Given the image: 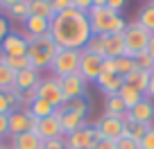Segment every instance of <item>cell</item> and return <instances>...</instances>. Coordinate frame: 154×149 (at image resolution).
Segmentation results:
<instances>
[{
    "label": "cell",
    "instance_id": "11",
    "mask_svg": "<svg viewBox=\"0 0 154 149\" xmlns=\"http://www.w3.org/2000/svg\"><path fill=\"white\" fill-rule=\"evenodd\" d=\"M27 48H29V43L25 41L23 34L9 32L5 36V41L0 43V54L2 57H27Z\"/></svg>",
    "mask_w": 154,
    "mask_h": 149
},
{
    "label": "cell",
    "instance_id": "7",
    "mask_svg": "<svg viewBox=\"0 0 154 149\" xmlns=\"http://www.w3.org/2000/svg\"><path fill=\"white\" fill-rule=\"evenodd\" d=\"M36 91H38V97L45 100V102H50L54 109H61V106L66 104V97H63L61 84H59L57 77H43L38 82Z\"/></svg>",
    "mask_w": 154,
    "mask_h": 149
},
{
    "label": "cell",
    "instance_id": "2",
    "mask_svg": "<svg viewBox=\"0 0 154 149\" xmlns=\"http://www.w3.org/2000/svg\"><path fill=\"white\" fill-rule=\"evenodd\" d=\"M88 23H91V32L95 36H106V34H122L127 29V20L122 18L118 11L111 7H91L86 11Z\"/></svg>",
    "mask_w": 154,
    "mask_h": 149
},
{
    "label": "cell",
    "instance_id": "32",
    "mask_svg": "<svg viewBox=\"0 0 154 149\" xmlns=\"http://www.w3.org/2000/svg\"><path fill=\"white\" fill-rule=\"evenodd\" d=\"M7 16H9V18L20 20V23H25V20L29 18V5H27V0H25V2H20V5L9 7V9H7Z\"/></svg>",
    "mask_w": 154,
    "mask_h": 149
},
{
    "label": "cell",
    "instance_id": "5",
    "mask_svg": "<svg viewBox=\"0 0 154 149\" xmlns=\"http://www.w3.org/2000/svg\"><path fill=\"white\" fill-rule=\"evenodd\" d=\"M79 52L82 50H59L54 54L52 63H50V72L57 79L61 77H70L79 72Z\"/></svg>",
    "mask_w": 154,
    "mask_h": 149
},
{
    "label": "cell",
    "instance_id": "42",
    "mask_svg": "<svg viewBox=\"0 0 154 149\" xmlns=\"http://www.w3.org/2000/svg\"><path fill=\"white\" fill-rule=\"evenodd\" d=\"M93 149H118V145H116V140L102 138V140H95V147Z\"/></svg>",
    "mask_w": 154,
    "mask_h": 149
},
{
    "label": "cell",
    "instance_id": "27",
    "mask_svg": "<svg viewBox=\"0 0 154 149\" xmlns=\"http://www.w3.org/2000/svg\"><path fill=\"white\" fill-rule=\"evenodd\" d=\"M104 113L111 115V118H120V120L127 118V109H125V104H122V100L118 95L106 97V111H104Z\"/></svg>",
    "mask_w": 154,
    "mask_h": 149
},
{
    "label": "cell",
    "instance_id": "36",
    "mask_svg": "<svg viewBox=\"0 0 154 149\" xmlns=\"http://www.w3.org/2000/svg\"><path fill=\"white\" fill-rule=\"evenodd\" d=\"M116 145H118V149H140V142H136L129 136H122L120 140H116Z\"/></svg>",
    "mask_w": 154,
    "mask_h": 149
},
{
    "label": "cell",
    "instance_id": "33",
    "mask_svg": "<svg viewBox=\"0 0 154 149\" xmlns=\"http://www.w3.org/2000/svg\"><path fill=\"white\" fill-rule=\"evenodd\" d=\"M86 52H91V54H97V57H102L104 59V36H95L93 34L91 36V41L86 43Z\"/></svg>",
    "mask_w": 154,
    "mask_h": 149
},
{
    "label": "cell",
    "instance_id": "25",
    "mask_svg": "<svg viewBox=\"0 0 154 149\" xmlns=\"http://www.w3.org/2000/svg\"><path fill=\"white\" fill-rule=\"evenodd\" d=\"M136 23H138L143 29H147L149 34H154V2H147V5L140 7Z\"/></svg>",
    "mask_w": 154,
    "mask_h": 149
},
{
    "label": "cell",
    "instance_id": "10",
    "mask_svg": "<svg viewBox=\"0 0 154 149\" xmlns=\"http://www.w3.org/2000/svg\"><path fill=\"white\" fill-rule=\"evenodd\" d=\"M102 61H104L102 57L91 54V52H86V50L79 52V75L84 77L86 84L97 82V77H100V72H102Z\"/></svg>",
    "mask_w": 154,
    "mask_h": 149
},
{
    "label": "cell",
    "instance_id": "6",
    "mask_svg": "<svg viewBox=\"0 0 154 149\" xmlns=\"http://www.w3.org/2000/svg\"><path fill=\"white\" fill-rule=\"evenodd\" d=\"M95 138L102 140H120L122 136H127V127H125V120H120V118H111V115H102L100 120L95 122Z\"/></svg>",
    "mask_w": 154,
    "mask_h": 149
},
{
    "label": "cell",
    "instance_id": "21",
    "mask_svg": "<svg viewBox=\"0 0 154 149\" xmlns=\"http://www.w3.org/2000/svg\"><path fill=\"white\" fill-rule=\"evenodd\" d=\"M125 84H127V86H131V88H136L138 93H143V95H145V93H147V84H149V72L134 68V70L125 77Z\"/></svg>",
    "mask_w": 154,
    "mask_h": 149
},
{
    "label": "cell",
    "instance_id": "23",
    "mask_svg": "<svg viewBox=\"0 0 154 149\" xmlns=\"http://www.w3.org/2000/svg\"><path fill=\"white\" fill-rule=\"evenodd\" d=\"M27 5H29V16H38L45 20L54 18V9L50 0H27Z\"/></svg>",
    "mask_w": 154,
    "mask_h": 149
},
{
    "label": "cell",
    "instance_id": "31",
    "mask_svg": "<svg viewBox=\"0 0 154 149\" xmlns=\"http://www.w3.org/2000/svg\"><path fill=\"white\" fill-rule=\"evenodd\" d=\"M113 63H116V75H120L122 79L136 68V63H134L131 57H118V59H113Z\"/></svg>",
    "mask_w": 154,
    "mask_h": 149
},
{
    "label": "cell",
    "instance_id": "51",
    "mask_svg": "<svg viewBox=\"0 0 154 149\" xmlns=\"http://www.w3.org/2000/svg\"><path fill=\"white\" fill-rule=\"evenodd\" d=\"M149 2H154V0H149Z\"/></svg>",
    "mask_w": 154,
    "mask_h": 149
},
{
    "label": "cell",
    "instance_id": "14",
    "mask_svg": "<svg viewBox=\"0 0 154 149\" xmlns=\"http://www.w3.org/2000/svg\"><path fill=\"white\" fill-rule=\"evenodd\" d=\"M127 118L140 122V124L152 127V120H154V100H149L147 95H143V100H140L134 109L127 111Z\"/></svg>",
    "mask_w": 154,
    "mask_h": 149
},
{
    "label": "cell",
    "instance_id": "34",
    "mask_svg": "<svg viewBox=\"0 0 154 149\" xmlns=\"http://www.w3.org/2000/svg\"><path fill=\"white\" fill-rule=\"evenodd\" d=\"M134 63H136V68H138V70H145V72H152V70H154V59L149 57L147 50H145V52H140V54H136V57H134Z\"/></svg>",
    "mask_w": 154,
    "mask_h": 149
},
{
    "label": "cell",
    "instance_id": "1",
    "mask_svg": "<svg viewBox=\"0 0 154 149\" xmlns=\"http://www.w3.org/2000/svg\"><path fill=\"white\" fill-rule=\"evenodd\" d=\"M50 36L59 50H84L93 36L88 16L75 7L54 14V18L50 20Z\"/></svg>",
    "mask_w": 154,
    "mask_h": 149
},
{
    "label": "cell",
    "instance_id": "47",
    "mask_svg": "<svg viewBox=\"0 0 154 149\" xmlns=\"http://www.w3.org/2000/svg\"><path fill=\"white\" fill-rule=\"evenodd\" d=\"M145 95L149 97V100H154V70L149 72V84H147V93Z\"/></svg>",
    "mask_w": 154,
    "mask_h": 149
},
{
    "label": "cell",
    "instance_id": "28",
    "mask_svg": "<svg viewBox=\"0 0 154 149\" xmlns=\"http://www.w3.org/2000/svg\"><path fill=\"white\" fill-rule=\"evenodd\" d=\"M14 109H18V95H16V88L9 93H0V113L2 115H9Z\"/></svg>",
    "mask_w": 154,
    "mask_h": 149
},
{
    "label": "cell",
    "instance_id": "4",
    "mask_svg": "<svg viewBox=\"0 0 154 149\" xmlns=\"http://www.w3.org/2000/svg\"><path fill=\"white\" fill-rule=\"evenodd\" d=\"M149 36L152 34L147 29H143L138 23H127V29L122 32V39H125V57L134 59L136 54L145 52L149 43Z\"/></svg>",
    "mask_w": 154,
    "mask_h": 149
},
{
    "label": "cell",
    "instance_id": "40",
    "mask_svg": "<svg viewBox=\"0 0 154 149\" xmlns=\"http://www.w3.org/2000/svg\"><path fill=\"white\" fill-rule=\"evenodd\" d=\"M2 138H9V120H7V115L0 113V140Z\"/></svg>",
    "mask_w": 154,
    "mask_h": 149
},
{
    "label": "cell",
    "instance_id": "38",
    "mask_svg": "<svg viewBox=\"0 0 154 149\" xmlns=\"http://www.w3.org/2000/svg\"><path fill=\"white\" fill-rule=\"evenodd\" d=\"M50 2H52L54 14H61V11H66V9H70V7H72L70 0H50Z\"/></svg>",
    "mask_w": 154,
    "mask_h": 149
},
{
    "label": "cell",
    "instance_id": "26",
    "mask_svg": "<svg viewBox=\"0 0 154 149\" xmlns=\"http://www.w3.org/2000/svg\"><path fill=\"white\" fill-rule=\"evenodd\" d=\"M118 97L122 100L125 109H127V111H131L140 100H143V93H138L136 88H131V86H127V84H122V88H120V93H118Z\"/></svg>",
    "mask_w": 154,
    "mask_h": 149
},
{
    "label": "cell",
    "instance_id": "24",
    "mask_svg": "<svg viewBox=\"0 0 154 149\" xmlns=\"http://www.w3.org/2000/svg\"><path fill=\"white\" fill-rule=\"evenodd\" d=\"M27 111H29V115H32V118H36V120H43V118L52 115L57 109H54L50 102H45V100H41V97H36V100L29 104V109H27Z\"/></svg>",
    "mask_w": 154,
    "mask_h": 149
},
{
    "label": "cell",
    "instance_id": "50",
    "mask_svg": "<svg viewBox=\"0 0 154 149\" xmlns=\"http://www.w3.org/2000/svg\"><path fill=\"white\" fill-rule=\"evenodd\" d=\"M0 149H5V147H2V140H0Z\"/></svg>",
    "mask_w": 154,
    "mask_h": 149
},
{
    "label": "cell",
    "instance_id": "8",
    "mask_svg": "<svg viewBox=\"0 0 154 149\" xmlns=\"http://www.w3.org/2000/svg\"><path fill=\"white\" fill-rule=\"evenodd\" d=\"M7 120H9V138H14V136H20V133H27V131L36 129V118L29 115L27 109H14L7 115Z\"/></svg>",
    "mask_w": 154,
    "mask_h": 149
},
{
    "label": "cell",
    "instance_id": "35",
    "mask_svg": "<svg viewBox=\"0 0 154 149\" xmlns=\"http://www.w3.org/2000/svg\"><path fill=\"white\" fill-rule=\"evenodd\" d=\"M5 63L11 68L14 72H20V70H27L29 66V59L27 57H5Z\"/></svg>",
    "mask_w": 154,
    "mask_h": 149
},
{
    "label": "cell",
    "instance_id": "43",
    "mask_svg": "<svg viewBox=\"0 0 154 149\" xmlns=\"http://www.w3.org/2000/svg\"><path fill=\"white\" fill-rule=\"evenodd\" d=\"M9 32H11V29H9V20H7V16H0V43L5 41V36Z\"/></svg>",
    "mask_w": 154,
    "mask_h": 149
},
{
    "label": "cell",
    "instance_id": "48",
    "mask_svg": "<svg viewBox=\"0 0 154 149\" xmlns=\"http://www.w3.org/2000/svg\"><path fill=\"white\" fill-rule=\"evenodd\" d=\"M147 52H149V57L154 59V34L149 36V43H147Z\"/></svg>",
    "mask_w": 154,
    "mask_h": 149
},
{
    "label": "cell",
    "instance_id": "3",
    "mask_svg": "<svg viewBox=\"0 0 154 149\" xmlns=\"http://www.w3.org/2000/svg\"><path fill=\"white\" fill-rule=\"evenodd\" d=\"M59 52V45L54 43V39L50 34L45 36H36V39L29 41V48H27V59H29V66L34 70H50V63H52L54 54Z\"/></svg>",
    "mask_w": 154,
    "mask_h": 149
},
{
    "label": "cell",
    "instance_id": "29",
    "mask_svg": "<svg viewBox=\"0 0 154 149\" xmlns=\"http://www.w3.org/2000/svg\"><path fill=\"white\" fill-rule=\"evenodd\" d=\"M125 127H127V136H129V138H134L136 142H140V140H143V136L147 133V129H149L147 124H140V122L131 120V118H125Z\"/></svg>",
    "mask_w": 154,
    "mask_h": 149
},
{
    "label": "cell",
    "instance_id": "39",
    "mask_svg": "<svg viewBox=\"0 0 154 149\" xmlns=\"http://www.w3.org/2000/svg\"><path fill=\"white\" fill-rule=\"evenodd\" d=\"M43 149H68V147H66V140L63 138H57V140H45Z\"/></svg>",
    "mask_w": 154,
    "mask_h": 149
},
{
    "label": "cell",
    "instance_id": "15",
    "mask_svg": "<svg viewBox=\"0 0 154 149\" xmlns=\"http://www.w3.org/2000/svg\"><path fill=\"white\" fill-rule=\"evenodd\" d=\"M57 115H59V122H61V129H63V136L77 131L79 127L86 124V118L79 115V113H72V111H63V109H57Z\"/></svg>",
    "mask_w": 154,
    "mask_h": 149
},
{
    "label": "cell",
    "instance_id": "45",
    "mask_svg": "<svg viewBox=\"0 0 154 149\" xmlns=\"http://www.w3.org/2000/svg\"><path fill=\"white\" fill-rule=\"evenodd\" d=\"M125 2H127V0H109V2H106V7H111L113 11H118V14H120V11L125 9Z\"/></svg>",
    "mask_w": 154,
    "mask_h": 149
},
{
    "label": "cell",
    "instance_id": "17",
    "mask_svg": "<svg viewBox=\"0 0 154 149\" xmlns=\"http://www.w3.org/2000/svg\"><path fill=\"white\" fill-rule=\"evenodd\" d=\"M125 57V39L122 34H106L104 36V59Z\"/></svg>",
    "mask_w": 154,
    "mask_h": 149
},
{
    "label": "cell",
    "instance_id": "49",
    "mask_svg": "<svg viewBox=\"0 0 154 149\" xmlns=\"http://www.w3.org/2000/svg\"><path fill=\"white\" fill-rule=\"evenodd\" d=\"M109 0H93V7H104Z\"/></svg>",
    "mask_w": 154,
    "mask_h": 149
},
{
    "label": "cell",
    "instance_id": "19",
    "mask_svg": "<svg viewBox=\"0 0 154 149\" xmlns=\"http://www.w3.org/2000/svg\"><path fill=\"white\" fill-rule=\"evenodd\" d=\"M9 149H43V140L38 138L36 133L27 131V133H20L11 138Z\"/></svg>",
    "mask_w": 154,
    "mask_h": 149
},
{
    "label": "cell",
    "instance_id": "30",
    "mask_svg": "<svg viewBox=\"0 0 154 149\" xmlns=\"http://www.w3.org/2000/svg\"><path fill=\"white\" fill-rule=\"evenodd\" d=\"M61 109L63 111H72V113H79V115L86 118V113H88V100H86V97H75V100H68Z\"/></svg>",
    "mask_w": 154,
    "mask_h": 149
},
{
    "label": "cell",
    "instance_id": "46",
    "mask_svg": "<svg viewBox=\"0 0 154 149\" xmlns=\"http://www.w3.org/2000/svg\"><path fill=\"white\" fill-rule=\"evenodd\" d=\"M20 2H25V0H0V9H9V7H14V5H20Z\"/></svg>",
    "mask_w": 154,
    "mask_h": 149
},
{
    "label": "cell",
    "instance_id": "16",
    "mask_svg": "<svg viewBox=\"0 0 154 149\" xmlns=\"http://www.w3.org/2000/svg\"><path fill=\"white\" fill-rule=\"evenodd\" d=\"M95 84L106 97H111V95H118V93H120L125 79H122L120 75H104V72H100V77H97Z\"/></svg>",
    "mask_w": 154,
    "mask_h": 149
},
{
    "label": "cell",
    "instance_id": "37",
    "mask_svg": "<svg viewBox=\"0 0 154 149\" xmlns=\"http://www.w3.org/2000/svg\"><path fill=\"white\" fill-rule=\"evenodd\" d=\"M140 149H154V127H149L147 133L140 140Z\"/></svg>",
    "mask_w": 154,
    "mask_h": 149
},
{
    "label": "cell",
    "instance_id": "22",
    "mask_svg": "<svg viewBox=\"0 0 154 149\" xmlns=\"http://www.w3.org/2000/svg\"><path fill=\"white\" fill-rule=\"evenodd\" d=\"M16 88V72L5 63V57L0 54V93H9Z\"/></svg>",
    "mask_w": 154,
    "mask_h": 149
},
{
    "label": "cell",
    "instance_id": "44",
    "mask_svg": "<svg viewBox=\"0 0 154 149\" xmlns=\"http://www.w3.org/2000/svg\"><path fill=\"white\" fill-rule=\"evenodd\" d=\"M102 72H104V75H116V63H113V59H104V61H102Z\"/></svg>",
    "mask_w": 154,
    "mask_h": 149
},
{
    "label": "cell",
    "instance_id": "18",
    "mask_svg": "<svg viewBox=\"0 0 154 149\" xmlns=\"http://www.w3.org/2000/svg\"><path fill=\"white\" fill-rule=\"evenodd\" d=\"M41 79H43V77H41V72L34 70V68L20 70V72H16V91L23 93V91H29V88H36Z\"/></svg>",
    "mask_w": 154,
    "mask_h": 149
},
{
    "label": "cell",
    "instance_id": "52",
    "mask_svg": "<svg viewBox=\"0 0 154 149\" xmlns=\"http://www.w3.org/2000/svg\"><path fill=\"white\" fill-rule=\"evenodd\" d=\"M5 149H9V147H5Z\"/></svg>",
    "mask_w": 154,
    "mask_h": 149
},
{
    "label": "cell",
    "instance_id": "20",
    "mask_svg": "<svg viewBox=\"0 0 154 149\" xmlns=\"http://www.w3.org/2000/svg\"><path fill=\"white\" fill-rule=\"evenodd\" d=\"M23 27H25V34H29L32 39H36V36L50 34V20L38 18V16H29V18L23 23Z\"/></svg>",
    "mask_w": 154,
    "mask_h": 149
},
{
    "label": "cell",
    "instance_id": "12",
    "mask_svg": "<svg viewBox=\"0 0 154 149\" xmlns=\"http://www.w3.org/2000/svg\"><path fill=\"white\" fill-rule=\"evenodd\" d=\"M34 133L38 136V138L43 140H57V138H63V129H61V122H59V115L57 111H54L52 115L43 118V120L36 122V129H34Z\"/></svg>",
    "mask_w": 154,
    "mask_h": 149
},
{
    "label": "cell",
    "instance_id": "41",
    "mask_svg": "<svg viewBox=\"0 0 154 149\" xmlns=\"http://www.w3.org/2000/svg\"><path fill=\"white\" fill-rule=\"evenodd\" d=\"M70 2H72V7H75V9L84 11V14L93 7V0H70Z\"/></svg>",
    "mask_w": 154,
    "mask_h": 149
},
{
    "label": "cell",
    "instance_id": "13",
    "mask_svg": "<svg viewBox=\"0 0 154 149\" xmlns=\"http://www.w3.org/2000/svg\"><path fill=\"white\" fill-rule=\"evenodd\" d=\"M59 84H61V91H63L66 102L75 100V97H84V93H86V82H84V77L79 72H77V75H70V77H61Z\"/></svg>",
    "mask_w": 154,
    "mask_h": 149
},
{
    "label": "cell",
    "instance_id": "9",
    "mask_svg": "<svg viewBox=\"0 0 154 149\" xmlns=\"http://www.w3.org/2000/svg\"><path fill=\"white\" fill-rule=\"evenodd\" d=\"M63 140H66L68 149H93L97 138H95V129L88 127V124H84V127H79L77 131L63 136Z\"/></svg>",
    "mask_w": 154,
    "mask_h": 149
}]
</instances>
